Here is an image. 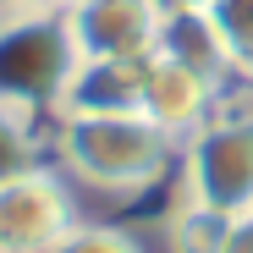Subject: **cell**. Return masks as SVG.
Returning <instances> with one entry per match:
<instances>
[{
  "mask_svg": "<svg viewBox=\"0 0 253 253\" xmlns=\"http://www.w3.org/2000/svg\"><path fill=\"white\" fill-rule=\"evenodd\" d=\"M143 66L149 61H72L50 121L66 116H132L143 105Z\"/></svg>",
  "mask_w": 253,
  "mask_h": 253,
  "instance_id": "7",
  "label": "cell"
},
{
  "mask_svg": "<svg viewBox=\"0 0 253 253\" xmlns=\"http://www.w3.org/2000/svg\"><path fill=\"white\" fill-rule=\"evenodd\" d=\"M226 231H231V215H220V209H209V204H193L182 193H171V209H165V220H160L165 253H220Z\"/></svg>",
  "mask_w": 253,
  "mask_h": 253,
  "instance_id": "9",
  "label": "cell"
},
{
  "mask_svg": "<svg viewBox=\"0 0 253 253\" xmlns=\"http://www.w3.org/2000/svg\"><path fill=\"white\" fill-rule=\"evenodd\" d=\"M160 6H165V11H209L215 0H160Z\"/></svg>",
  "mask_w": 253,
  "mask_h": 253,
  "instance_id": "14",
  "label": "cell"
},
{
  "mask_svg": "<svg viewBox=\"0 0 253 253\" xmlns=\"http://www.w3.org/2000/svg\"><path fill=\"white\" fill-rule=\"evenodd\" d=\"M209 11H215V22H220V33H226L237 66L248 72V66H253V0H215Z\"/></svg>",
  "mask_w": 253,
  "mask_h": 253,
  "instance_id": "12",
  "label": "cell"
},
{
  "mask_svg": "<svg viewBox=\"0 0 253 253\" xmlns=\"http://www.w3.org/2000/svg\"><path fill=\"white\" fill-rule=\"evenodd\" d=\"M0 105H6V99H0Z\"/></svg>",
  "mask_w": 253,
  "mask_h": 253,
  "instance_id": "17",
  "label": "cell"
},
{
  "mask_svg": "<svg viewBox=\"0 0 253 253\" xmlns=\"http://www.w3.org/2000/svg\"><path fill=\"white\" fill-rule=\"evenodd\" d=\"M154 55H165V61L209 77L215 88H226V83L242 72L237 55H231V44H226V33H220V22H215V11H165L160 50Z\"/></svg>",
  "mask_w": 253,
  "mask_h": 253,
  "instance_id": "8",
  "label": "cell"
},
{
  "mask_svg": "<svg viewBox=\"0 0 253 253\" xmlns=\"http://www.w3.org/2000/svg\"><path fill=\"white\" fill-rule=\"evenodd\" d=\"M77 50L66 39L61 6L0 0V99L50 116Z\"/></svg>",
  "mask_w": 253,
  "mask_h": 253,
  "instance_id": "2",
  "label": "cell"
},
{
  "mask_svg": "<svg viewBox=\"0 0 253 253\" xmlns=\"http://www.w3.org/2000/svg\"><path fill=\"white\" fill-rule=\"evenodd\" d=\"M215 94L220 88L209 77L165 61V55H149V66H143V105L138 110L160 126V132H171L182 143V138L198 132L204 121H215Z\"/></svg>",
  "mask_w": 253,
  "mask_h": 253,
  "instance_id": "6",
  "label": "cell"
},
{
  "mask_svg": "<svg viewBox=\"0 0 253 253\" xmlns=\"http://www.w3.org/2000/svg\"><path fill=\"white\" fill-rule=\"evenodd\" d=\"M220 253H253V215H237L231 231H226V248Z\"/></svg>",
  "mask_w": 253,
  "mask_h": 253,
  "instance_id": "13",
  "label": "cell"
},
{
  "mask_svg": "<svg viewBox=\"0 0 253 253\" xmlns=\"http://www.w3.org/2000/svg\"><path fill=\"white\" fill-rule=\"evenodd\" d=\"M66 39L77 61H149L160 50V0H66Z\"/></svg>",
  "mask_w": 253,
  "mask_h": 253,
  "instance_id": "5",
  "label": "cell"
},
{
  "mask_svg": "<svg viewBox=\"0 0 253 253\" xmlns=\"http://www.w3.org/2000/svg\"><path fill=\"white\" fill-rule=\"evenodd\" d=\"M55 253H149L126 226H110V220H77L61 242H55Z\"/></svg>",
  "mask_w": 253,
  "mask_h": 253,
  "instance_id": "11",
  "label": "cell"
},
{
  "mask_svg": "<svg viewBox=\"0 0 253 253\" xmlns=\"http://www.w3.org/2000/svg\"><path fill=\"white\" fill-rule=\"evenodd\" d=\"M44 121L39 110H22V105H0V187L17 182L22 171L50 160V138H44Z\"/></svg>",
  "mask_w": 253,
  "mask_h": 253,
  "instance_id": "10",
  "label": "cell"
},
{
  "mask_svg": "<svg viewBox=\"0 0 253 253\" xmlns=\"http://www.w3.org/2000/svg\"><path fill=\"white\" fill-rule=\"evenodd\" d=\"M248 77H253V66H248Z\"/></svg>",
  "mask_w": 253,
  "mask_h": 253,
  "instance_id": "16",
  "label": "cell"
},
{
  "mask_svg": "<svg viewBox=\"0 0 253 253\" xmlns=\"http://www.w3.org/2000/svg\"><path fill=\"white\" fill-rule=\"evenodd\" d=\"M176 193L220 215H253V126L204 121L176 154Z\"/></svg>",
  "mask_w": 253,
  "mask_h": 253,
  "instance_id": "3",
  "label": "cell"
},
{
  "mask_svg": "<svg viewBox=\"0 0 253 253\" xmlns=\"http://www.w3.org/2000/svg\"><path fill=\"white\" fill-rule=\"evenodd\" d=\"M182 143L132 110V116H66L50 121V165L105 198H149L160 182L176 176Z\"/></svg>",
  "mask_w": 253,
  "mask_h": 253,
  "instance_id": "1",
  "label": "cell"
},
{
  "mask_svg": "<svg viewBox=\"0 0 253 253\" xmlns=\"http://www.w3.org/2000/svg\"><path fill=\"white\" fill-rule=\"evenodd\" d=\"M72 182L55 165H33L0 187V253H55V242L77 226Z\"/></svg>",
  "mask_w": 253,
  "mask_h": 253,
  "instance_id": "4",
  "label": "cell"
},
{
  "mask_svg": "<svg viewBox=\"0 0 253 253\" xmlns=\"http://www.w3.org/2000/svg\"><path fill=\"white\" fill-rule=\"evenodd\" d=\"M33 6H66V0H33Z\"/></svg>",
  "mask_w": 253,
  "mask_h": 253,
  "instance_id": "15",
  "label": "cell"
}]
</instances>
